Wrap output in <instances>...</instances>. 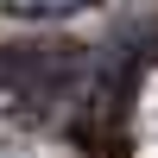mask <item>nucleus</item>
I'll use <instances>...</instances> for the list:
<instances>
[{"mask_svg": "<svg viewBox=\"0 0 158 158\" xmlns=\"http://www.w3.org/2000/svg\"><path fill=\"white\" fill-rule=\"evenodd\" d=\"M89 6H101V0H89Z\"/></svg>", "mask_w": 158, "mask_h": 158, "instance_id": "f03ea898", "label": "nucleus"}, {"mask_svg": "<svg viewBox=\"0 0 158 158\" xmlns=\"http://www.w3.org/2000/svg\"><path fill=\"white\" fill-rule=\"evenodd\" d=\"M89 0H6L13 19H63V13H82Z\"/></svg>", "mask_w": 158, "mask_h": 158, "instance_id": "f257e3e1", "label": "nucleus"}]
</instances>
